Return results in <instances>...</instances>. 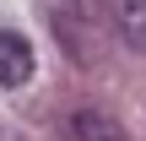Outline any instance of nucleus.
Here are the masks:
<instances>
[{
	"label": "nucleus",
	"instance_id": "nucleus-4",
	"mask_svg": "<svg viewBox=\"0 0 146 141\" xmlns=\"http://www.w3.org/2000/svg\"><path fill=\"white\" fill-rule=\"evenodd\" d=\"M114 5V22H119V33H125V43L146 54V0H108Z\"/></svg>",
	"mask_w": 146,
	"mask_h": 141
},
{
	"label": "nucleus",
	"instance_id": "nucleus-1",
	"mask_svg": "<svg viewBox=\"0 0 146 141\" xmlns=\"http://www.w3.org/2000/svg\"><path fill=\"white\" fill-rule=\"evenodd\" d=\"M49 22L76 65H98V0H49Z\"/></svg>",
	"mask_w": 146,
	"mask_h": 141
},
{
	"label": "nucleus",
	"instance_id": "nucleus-3",
	"mask_svg": "<svg viewBox=\"0 0 146 141\" xmlns=\"http://www.w3.org/2000/svg\"><path fill=\"white\" fill-rule=\"evenodd\" d=\"M27 82H33V43L0 27V87H27Z\"/></svg>",
	"mask_w": 146,
	"mask_h": 141
},
{
	"label": "nucleus",
	"instance_id": "nucleus-2",
	"mask_svg": "<svg viewBox=\"0 0 146 141\" xmlns=\"http://www.w3.org/2000/svg\"><path fill=\"white\" fill-rule=\"evenodd\" d=\"M60 136L65 141H130L125 125H119L114 114H103V109H76V114H65Z\"/></svg>",
	"mask_w": 146,
	"mask_h": 141
}]
</instances>
